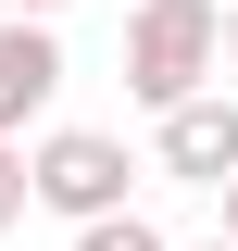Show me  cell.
<instances>
[{
  "instance_id": "6da1fadb",
  "label": "cell",
  "mask_w": 238,
  "mask_h": 251,
  "mask_svg": "<svg viewBox=\"0 0 238 251\" xmlns=\"http://www.w3.org/2000/svg\"><path fill=\"white\" fill-rule=\"evenodd\" d=\"M213 25H226V0H138L125 13V100L138 113H176L201 100L226 63H213Z\"/></svg>"
},
{
  "instance_id": "7a4b0ae2",
  "label": "cell",
  "mask_w": 238,
  "mask_h": 251,
  "mask_svg": "<svg viewBox=\"0 0 238 251\" xmlns=\"http://www.w3.org/2000/svg\"><path fill=\"white\" fill-rule=\"evenodd\" d=\"M125 176H138V151L125 138H100V126H50L25 151V201L63 226H88V214H125Z\"/></svg>"
},
{
  "instance_id": "3957f363",
  "label": "cell",
  "mask_w": 238,
  "mask_h": 251,
  "mask_svg": "<svg viewBox=\"0 0 238 251\" xmlns=\"http://www.w3.org/2000/svg\"><path fill=\"white\" fill-rule=\"evenodd\" d=\"M150 163L176 188H226L238 176V100L201 88V100H176V113H150Z\"/></svg>"
},
{
  "instance_id": "277c9868",
  "label": "cell",
  "mask_w": 238,
  "mask_h": 251,
  "mask_svg": "<svg viewBox=\"0 0 238 251\" xmlns=\"http://www.w3.org/2000/svg\"><path fill=\"white\" fill-rule=\"evenodd\" d=\"M50 100H63V38L38 13H0V138H25Z\"/></svg>"
},
{
  "instance_id": "5b68a950",
  "label": "cell",
  "mask_w": 238,
  "mask_h": 251,
  "mask_svg": "<svg viewBox=\"0 0 238 251\" xmlns=\"http://www.w3.org/2000/svg\"><path fill=\"white\" fill-rule=\"evenodd\" d=\"M75 251H176V239H163V226L125 201V214H88V226H75Z\"/></svg>"
},
{
  "instance_id": "8992f818",
  "label": "cell",
  "mask_w": 238,
  "mask_h": 251,
  "mask_svg": "<svg viewBox=\"0 0 238 251\" xmlns=\"http://www.w3.org/2000/svg\"><path fill=\"white\" fill-rule=\"evenodd\" d=\"M25 226V138H0V239Z\"/></svg>"
},
{
  "instance_id": "52a82bcc",
  "label": "cell",
  "mask_w": 238,
  "mask_h": 251,
  "mask_svg": "<svg viewBox=\"0 0 238 251\" xmlns=\"http://www.w3.org/2000/svg\"><path fill=\"white\" fill-rule=\"evenodd\" d=\"M213 63H226V75H238V0H226V25H213Z\"/></svg>"
},
{
  "instance_id": "ba28073f",
  "label": "cell",
  "mask_w": 238,
  "mask_h": 251,
  "mask_svg": "<svg viewBox=\"0 0 238 251\" xmlns=\"http://www.w3.org/2000/svg\"><path fill=\"white\" fill-rule=\"evenodd\" d=\"M0 13H38V25H50V13H63V0H0Z\"/></svg>"
},
{
  "instance_id": "9c48e42d",
  "label": "cell",
  "mask_w": 238,
  "mask_h": 251,
  "mask_svg": "<svg viewBox=\"0 0 238 251\" xmlns=\"http://www.w3.org/2000/svg\"><path fill=\"white\" fill-rule=\"evenodd\" d=\"M213 201H226V239H238V176H226V188H213Z\"/></svg>"
},
{
  "instance_id": "30bf717a",
  "label": "cell",
  "mask_w": 238,
  "mask_h": 251,
  "mask_svg": "<svg viewBox=\"0 0 238 251\" xmlns=\"http://www.w3.org/2000/svg\"><path fill=\"white\" fill-rule=\"evenodd\" d=\"M188 251H238V239H188Z\"/></svg>"
}]
</instances>
